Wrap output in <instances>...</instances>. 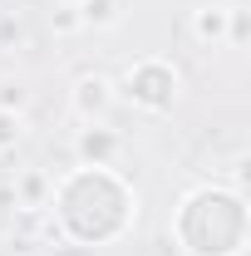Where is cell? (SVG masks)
Here are the masks:
<instances>
[{"instance_id": "cell-1", "label": "cell", "mask_w": 251, "mask_h": 256, "mask_svg": "<svg viewBox=\"0 0 251 256\" xmlns=\"http://www.w3.org/2000/svg\"><path fill=\"white\" fill-rule=\"evenodd\" d=\"M50 217L69 246H114L143 217V197L114 162H74L50 188Z\"/></svg>"}, {"instance_id": "cell-2", "label": "cell", "mask_w": 251, "mask_h": 256, "mask_svg": "<svg viewBox=\"0 0 251 256\" xmlns=\"http://www.w3.org/2000/svg\"><path fill=\"white\" fill-rule=\"evenodd\" d=\"M168 236L178 256H246L251 246V207L236 182H192L172 212Z\"/></svg>"}, {"instance_id": "cell-3", "label": "cell", "mask_w": 251, "mask_h": 256, "mask_svg": "<svg viewBox=\"0 0 251 256\" xmlns=\"http://www.w3.org/2000/svg\"><path fill=\"white\" fill-rule=\"evenodd\" d=\"M114 89L124 104H133L138 114H172L178 104H182V89H188V79H182V69L168 60V54H138V60L124 64V74L114 79Z\"/></svg>"}, {"instance_id": "cell-4", "label": "cell", "mask_w": 251, "mask_h": 256, "mask_svg": "<svg viewBox=\"0 0 251 256\" xmlns=\"http://www.w3.org/2000/svg\"><path fill=\"white\" fill-rule=\"evenodd\" d=\"M114 104H118V89H114L108 74H79L69 84V114L79 124H108Z\"/></svg>"}, {"instance_id": "cell-5", "label": "cell", "mask_w": 251, "mask_h": 256, "mask_svg": "<svg viewBox=\"0 0 251 256\" xmlns=\"http://www.w3.org/2000/svg\"><path fill=\"white\" fill-rule=\"evenodd\" d=\"M226 30H232V5H222V0H207L188 15V34L202 50H226Z\"/></svg>"}, {"instance_id": "cell-6", "label": "cell", "mask_w": 251, "mask_h": 256, "mask_svg": "<svg viewBox=\"0 0 251 256\" xmlns=\"http://www.w3.org/2000/svg\"><path fill=\"white\" fill-rule=\"evenodd\" d=\"M74 148H79V162H114V153H118V133H114L108 124H84L79 138H74Z\"/></svg>"}, {"instance_id": "cell-7", "label": "cell", "mask_w": 251, "mask_h": 256, "mask_svg": "<svg viewBox=\"0 0 251 256\" xmlns=\"http://www.w3.org/2000/svg\"><path fill=\"white\" fill-rule=\"evenodd\" d=\"M50 188H54V178L44 168H20L15 172V207H25V212L50 207Z\"/></svg>"}, {"instance_id": "cell-8", "label": "cell", "mask_w": 251, "mask_h": 256, "mask_svg": "<svg viewBox=\"0 0 251 256\" xmlns=\"http://www.w3.org/2000/svg\"><path fill=\"white\" fill-rule=\"evenodd\" d=\"M124 5L128 0H84V5H74V10H79V25H98V30H104V25H118V20H124Z\"/></svg>"}, {"instance_id": "cell-9", "label": "cell", "mask_w": 251, "mask_h": 256, "mask_svg": "<svg viewBox=\"0 0 251 256\" xmlns=\"http://www.w3.org/2000/svg\"><path fill=\"white\" fill-rule=\"evenodd\" d=\"M25 114H20V108H0V158H5V153H15V148H20V143H25Z\"/></svg>"}, {"instance_id": "cell-10", "label": "cell", "mask_w": 251, "mask_h": 256, "mask_svg": "<svg viewBox=\"0 0 251 256\" xmlns=\"http://www.w3.org/2000/svg\"><path fill=\"white\" fill-rule=\"evenodd\" d=\"M246 44V10L232 5V30H226V50H242Z\"/></svg>"}, {"instance_id": "cell-11", "label": "cell", "mask_w": 251, "mask_h": 256, "mask_svg": "<svg viewBox=\"0 0 251 256\" xmlns=\"http://www.w3.org/2000/svg\"><path fill=\"white\" fill-rule=\"evenodd\" d=\"M64 5H84V0H64Z\"/></svg>"}]
</instances>
